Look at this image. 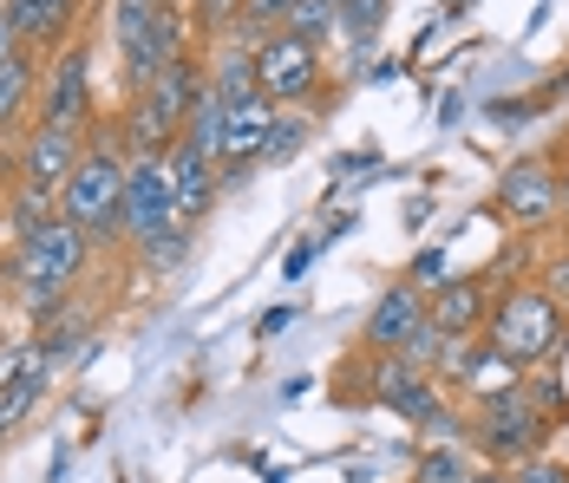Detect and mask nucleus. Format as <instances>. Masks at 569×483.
<instances>
[{
  "label": "nucleus",
  "mask_w": 569,
  "mask_h": 483,
  "mask_svg": "<svg viewBox=\"0 0 569 483\" xmlns=\"http://www.w3.org/2000/svg\"><path fill=\"white\" fill-rule=\"evenodd\" d=\"M197 92H203V53L164 66L144 92H131V99H124L118 144H131V158H144V151H151V158H164L177 138H183V124H190Z\"/></svg>",
  "instance_id": "nucleus-4"
},
{
  "label": "nucleus",
  "mask_w": 569,
  "mask_h": 483,
  "mask_svg": "<svg viewBox=\"0 0 569 483\" xmlns=\"http://www.w3.org/2000/svg\"><path fill=\"white\" fill-rule=\"evenodd\" d=\"M288 7H295V0H242V13H256V20L276 27V33L288 27Z\"/></svg>",
  "instance_id": "nucleus-31"
},
{
  "label": "nucleus",
  "mask_w": 569,
  "mask_h": 483,
  "mask_svg": "<svg viewBox=\"0 0 569 483\" xmlns=\"http://www.w3.org/2000/svg\"><path fill=\"white\" fill-rule=\"evenodd\" d=\"M256 92L282 111L328 105V99H335V92H328V53H321L315 40L288 33V27L269 33V40L256 47Z\"/></svg>",
  "instance_id": "nucleus-9"
},
{
  "label": "nucleus",
  "mask_w": 569,
  "mask_h": 483,
  "mask_svg": "<svg viewBox=\"0 0 569 483\" xmlns=\"http://www.w3.org/2000/svg\"><path fill=\"white\" fill-rule=\"evenodd\" d=\"M471 471H478V457H471L465 437H432V444H419V457H412V483H465Z\"/></svg>",
  "instance_id": "nucleus-20"
},
{
  "label": "nucleus",
  "mask_w": 569,
  "mask_h": 483,
  "mask_svg": "<svg viewBox=\"0 0 569 483\" xmlns=\"http://www.w3.org/2000/svg\"><path fill=\"white\" fill-rule=\"evenodd\" d=\"M523 399H530V405H537V412H543L550 425H563V419H569V405H563V385H557L550 373L523 379Z\"/></svg>",
  "instance_id": "nucleus-27"
},
{
  "label": "nucleus",
  "mask_w": 569,
  "mask_h": 483,
  "mask_svg": "<svg viewBox=\"0 0 569 483\" xmlns=\"http://www.w3.org/2000/svg\"><path fill=\"white\" fill-rule=\"evenodd\" d=\"M308 262H315V242H301V249H288V281H301V274H308Z\"/></svg>",
  "instance_id": "nucleus-33"
},
{
  "label": "nucleus",
  "mask_w": 569,
  "mask_h": 483,
  "mask_svg": "<svg viewBox=\"0 0 569 483\" xmlns=\"http://www.w3.org/2000/svg\"><path fill=\"white\" fill-rule=\"evenodd\" d=\"M40 72H47V59L33 53H13L0 59V138H27L33 124V105H40Z\"/></svg>",
  "instance_id": "nucleus-19"
},
{
  "label": "nucleus",
  "mask_w": 569,
  "mask_h": 483,
  "mask_svg": "<svg viewBox=\"0 0 569 483\" xmlns=\"http://www.w3.org/2000/svg\"><path fill=\"white\" fill-rule=\"evenodd\" d=\"M360 379H367L360 392H367L373 405H387L393 419H406L412 431H426V437H465V419L446 405L439 379L426 373V366H412V360H399V353H367V360H360Z\"/></svg>",
  "instance_id": "nucleus-7"
},
{
  "label": "nucleus",
  "mask_w": 569,
  "mask_h": 483,
  "mask_svg": "<svg viewBox=\"0 0 569 483\" xmlns=\"http://www.w3.org/2000/svg\"><path fill=\"white\" fill-rule=\"evenodd\" d=\"M203 85L223 99V105H236V99H249L256 92V59L236 53V47H217V59L203 66Z\"/></svg>",
  "instance_id": "nucleus-21"
},
{
  "label": "nucleus",
  "mask_w": 569,
  "mask_h": 483,
  "mask_svg": "<svg viewBox=\"0 0 569 483\" xmlns=\"http://www.w3.org/2000/svg\"><path fill=\"white\" fill-rule=\"evenodd\" d=\"M511 483H569V464H557V457L543 451V457H523V464H511Z\"/></svg>",
  "instance_id": "nucleus-28"
},
{
  "label": "nucleus",
  "mask_w": 569,
  "mask_h": 483,
  "mask_svg": "<svg viewBox=\"0 0 569 483\" xmlns=\"http://www.w3.org/2000/svg\"><path fill=\"white\" fill-rule=\"evenodd\" d=\"M452 274H446V255L432 249V255H419V269H412V288H426V294H439Z\"/></svg>",
  "instance_id": "nucleus-30"
},
{
  "label": "nucleus",
  "mask_w": 569,
  "mask_h": 483,
  "mask_svg": "<svg viewBox=\"0 0 569 483\" xmlns=\"http://www.w3.org/2000/svg\"><path fill=\"white\" fill-rule=\"evenodd\" d=\"M112 47H118L124 99H131V92H144L164 66L197 53V27H190L183 0H112Z\"/></svg>",
  "instance_id": "nucleus-2"
},
{
  "label": "nucleus",
  "mask_w": 569,
  "mask_h": 483,
  "mask_svg": "<svg viewBox=\"0 0 569 483\" xmlns=\"http://www.w3.org/2000/svg\"><path fill=\"white\" fill-rule=\"evenodd\" d=\"M183 13H190L197 40H223L236 27V13H242V0H183Z\"/></svg>",
  "instance_id": "nucleus-24"
},
{
  "label": "nucleus",
  "mask_w": 569,
  "mask_h": 483,
  "mask_svg": "<svg viewBox=\"0 0 569 483\" xmlns=\"http://www.w3.org/2000/svg\"><path fill=\"white\" fill-rule=\"evenodd\" d=\"M276 118H282V105H269L262 92H249V99H236V105L223 111V183H242V177L262 170V151H269Z\"/></svg>",
  "instance_id": "nucleus-13"
},
{
  "label": "nucleus",
  "mask_w": 569,
  "mask_h": 483,
  "mask_svg": "<svg viewBox=\"0 0 569 483\" xmlns=\"http://www.w3.org/2000/svg\"><path fill=\"white\" fill-rule=\"evenodd\" d=\"M328 7H335V13H347V7H353V0H328Z\"/></svg>",
  "instance_id": "nucleus-37"
},
{
  "label": "nucleus",
  "mask_w": 569,
  "mask_h": 483,
  "mask_svg": "<svg viewBox=\"0 0 569 483\" xmlns=\"http://www.w3.org/2000/svg\"><path fill=\"white\" fill-rule=\"evenodd\" d=\"M387 7H393V0H353V7L341 13V27H335V33H347V40H353V53H367V47L380 40V27H387Z\"/></svg>",
  "instance_id": "nucleus-23"
},
{
  "label": "nucleus",
  "mask_w": 569,
  "mask_h": 483,
  "mask_svg": "<svg viewBox=\"0 0 569 483\" xmlns=\"http://www.w3.org/2000/svg\"><path fill=\"white\" fill-rule=\"evenodd\" d=\"M550 431H557V425L523 399V379H511V385H498V392L471 399L465 444H471V457H478V464L511 471V464H523V457H543V451H550Z\"/></svg>",
  "instance_id": "nucleus-5"
},
{
  "label": "nucleus",
  "mask_w": 569,
  "mask_h": 483,
  "mask_svg": "<svg viewBox=\"0 0 569 483\" xmlns=\"http://www.w3.org/2000/svg\"><path fill=\"white\" fill-rule=\"evenodd\" d=\"M412 326H426V288L393 281V288L373 301L367 326H360V346H367V353H399V346L412 340Z\"/></svg>",
  "instance_id": "nucleus-16"
},
{
  "label": "nucleus",
  "mask_w": 569,
  "mask_h": 483,
  "mask_svg": "<svg viewBox=\"0 0 569 483\" xmlns=\"http://www.w3.org/2000/svg\"><path fill=\"white\" fill-rule=\"evenodd\" d=\"M537 288H543V294H550V301L569 314V249H557V255L543 262V281H537Z\"/></svg>",
  "instance_id": "nucleus-29"
},
{
  "label": "nucleus",
  "mask_w": 569,
  "mask_h": 483,
  "mask_svg": "<svg viewBox=\"0 0 569 483\" xmlns=\"http://www.w3.org/2000/svg\"><path fill=\"white\" fill-rule=\"evenodd\" d=\"M33 124H47V131H66V138H86V144H92V131H99V92H92V40H86V33L47 59Z\"/></svg>",
  "instance_id": "nucleus-8"
},
{
  "label": "nucleus",
  "mask_w": 569,
  "mask_h": 483,
  "mask_svg": "<svg viewBox=\"0 0 569 483\" xmlns=\"http://www.w3.org/2000/svg\"><path fill=\"white\" fill-rule=\"evenodd\" d=\"M124 151H118V131L106 138H92L86 144V158L79 170L66 177V190H59V215L92 242V249H124Z\"/></svg>",
  "instance_id": "nucleus-3"
},
{
  "label": "nucleus",
  "mask_w": 569,
  "mask_h": 483,
  "mask_svg": "<svg viewBox=\"0 0 569 483\" xmlns=\"http://www.w3.org/2000/svg\"><path fill=\"white\" fill-rule=\"evenodd\" d=\"M177 229V203H171V170L164 158H131L124 163V249L131 255H151L158 242H171Z\"/></svg>",
  "instance_id": "nucleus-10"
},
{
  "label": "nucleus",
  "mask_w": 569,
  "mask_h": 483,
  "mask_svg": "<svg viewBox=\"0 0 569 483\" xmlns=\"http://www.w3.org/2000/svg\"><path fill=\"white\" fill-rule=\"evenodd\" d=\"M308 131H315V118H308V111H282V118H276V131H269L262 163H288L301 144H308Z\"/></svg>",
  "instance_id": "nucleus-25"
},
{
  "label": "nucleus",
  "mask_w": 569,
  "mask_h": 483,
  "mask_svg": "<svg viewBox=\"0 0 569 483\" xmlns=\"http://www.w3.org/2000/svg\"><path fill=\"white\" fill-rule=\"evenodd\" d=\"M7 183H13V151H7V138H0V197H7Z\"/></svg>",
  "instance_id": "nucleus-36"
},
{
  "label": "nucleus",
  "mask_w": 569,
  "mask_h": 483,
  "mask_svg": "<svg viewBox=\"0 0 569 483\" xmlns=\"http://www.w3.org/2000/svg\"><path fill=\"white\" fill-rule=\"evenodd\" d=\"M288 321H295V314H288V308H276V314H262V326H256V333H282Z\"/></svg>",
  "instance_id": "nucleus-35"
},
{
  "label": "nucleus",
  "mask_w": 569,
  "mask_h": 483,
  "mask_svg": "<svg viewBox=\"0 0 569 483\" xmlns=\"http://www.w3.org/2000/svg\"><path fill=\"white\" fill-rule=\"evenodd\" d=\"M563 210H569V177H563Z\"/></svg>",
  "instance_id": "nucleus-38"
},
{
  "label": "nucleus",
  "mask_w": 569,
  "mask_h": 483,
  "mask_svg": "<svg viewBox=\"0 0 569 483\" xmlns=\"http://www.w3.org/2000/svg\"><path fill=\"white\" fill-rule=\"evenodd\" d=\"M0 7H7L20 47L33 59H53L59 47H72L79 40V13H86V0H0Z\"/></svg>",
  "instance_id": "nucleus-15"
},
{
  "label": "nucleus",
  "mask_w": 569,
  "mask_h": 483,
  "mask_svg": "<svg viewBox=\"0 0 569 483\" xmlns=\"http://www.w3.org/2000/svg\"><path fill=\"white\" fill-rule=\"evenodd\" d=\"M47 379H53V360H47V346H33V340H27V353L13 360V373L0 379V437H13V431L27 425V412L40 405Z\"/></svg>",
  "instance_id": "nucleus-18"
},
{
  "label": "nucleus",
  "mask_w": 569,
  "mask_h": 483,
  "mask_svg": "<svg viewBox=\"0 0 569 483\" xmlns=\"http://www.w3.org/2000/svg\"><path fill=\"white\" fill-rule=\"evenodd\" d=\"M79 158H86V138H66V131L33 124V131L13 144V183H27V190H40L47 203H59V190H66V177L79 170Z\"/></svg>",
  "instance_id": "nucleus-12"
},
{
  "label": "nucleus",
  "mask_w": 569,
  "mask_h": 483,
  "mask_svg": "<svg viewBox=\"0 0 569 483\" xmlns=\"http://www.w3.org/2000/svg\"><path fill=\"white\" fill-rule=\"evenodd\" d=\"M335 27H341V13H335L328 0H295V7H288V33H301V40H315V47H321Z\"/></svg>",
  "instance_id": "nucleus-26"
},
{
  "label": "nucleus",
  "mask_w": 569,
  "mask_h": 483,
  "mask_svg": "<svg viewBox=\"0 0 569 483\" xmlns=\"http://www.w3.org/2000/svg\"><path fill=\"white\" fill-rule=\"evenodd\" d=\"M164 170H171V203H177V222L197 235L203 229V215L217 210V197H223V163L203 158L197 144H183L177 138L171 151H164Z\"/></svg>",
  "instance_id": "nucleus-14"
},
{
  "label": "nucleus",
  "mask_w": 569,
  "mask_h": 483,
  "mask_svg": "<svg viewBox=\"0 0 569 483\" xmlns=\"http://www.w3.org/2000/svg\"><path fill=\"white\" fill-rule=\"evenodd\" d=\"M465 483H511V471H498V464H478Z\"/></svg>",
  "instance_id": "nucleus-34"
},
{
  "label": "nucleus",
  "mask_w": 569,
  "mask_h": 483,
  "mask_svg": "<svg viewBox=\"0 0 569 483\" xmlns=\"http://www.w3.org/2000/svg\"><path fill=\"white\" fill-rule=\"evenodd\" d=\"M223 111L229 105L203 85V92H197V105H190V124H183V144H197L203 158H217V163H223Z\"/></svg>",
  "instance_id": "nucleus-22"
},
{
  "label": "nucleus",
  "mask_w": 569,
  "mask_h": 483,
  "mask_svg": "<svg viewBox=\"0 0 569 483\" xmlns=\"http://www.w3.org/2000/svg\"><path fill=\"white\" fill-rule=\"evenodd\" d=\"M13 53H27V47H20V33H13V20H7V7H0V59H13Z\"/></svg>",
  "instance_id": "nucleus-32"
},
{
  "label": "nucleus",
  "mask_w": 569,
  "mask_h": 483,
  "mask_svg": "<svg viewBox=\"0 0 569 483\" xmlns=\"http://www.w3.org/2000/svg\"><path fill=\"white\" fill-rule=\"evenodd\" d=\"M86 262H92V242H86L66 215H53L47 229L20 235V242L7 249L0 274H7V288L20 294V308L33 314V326H40L53 308H66V301H72V288H79Z\"/></svg>",
  "instance_id": "nucleus-1"
},
{
  "label": "nucleus",
  "mask_w": 569,
  "mask_h": 483,
  "mask_svg": "<svg viewBox=\"0 0 569 483\" xmlns=\"http://www.w3.org/2000/svg\"><path fill=\"white\" fill-rule=\"evenodd\" d=\"M491 301H498L491 281H485V274H465V281H446L439 294H426V314H432L439 333H485Z\"/></svg>",
  "instance_id": "nucleus-17"
},
{
  "label": "nucleus",
  "mask_w": 569,
  "mask_h": 483,
  "mask_svg": "<svg viewBox=\"0 0 569 483\" xmlns=\"http://www.w3.org/2000/svg\"><path fill=\"white\" fill-rule=\"evenodd\" d=\"M498 215L517 229H550L563 215V170L550 158H517L498 170Z\"/></svg>",
  "instance_id": "nucleus-11"
},
{
  "label": "nucleus",
  "mask_w": 569,
  "mask_h": 483,
  "mask_svg": "<svg viewBox=\"0 0 569 483\" xmlns=\"http://www.w3.org/2000/svg\"><path fill=\"white\" fill-rule=\"evenodd\" d=\"M563 333H569V314L543 294V288H505V294L491 301V321H485L491 353H498L505 366H517V373L557 360Z\"/></svg>",
  "instance_id": "nucleus-6"
}]
</instances>
